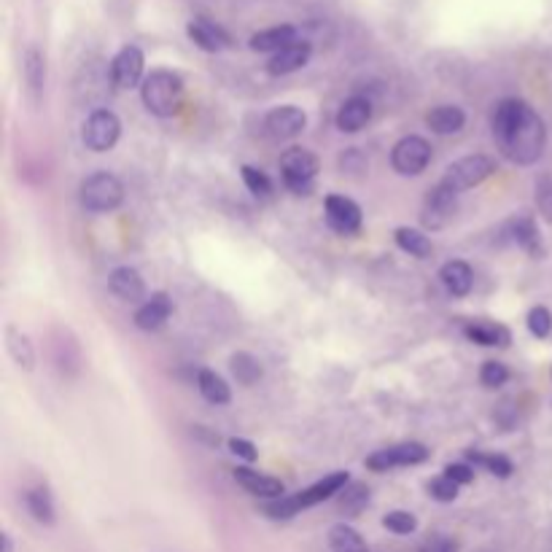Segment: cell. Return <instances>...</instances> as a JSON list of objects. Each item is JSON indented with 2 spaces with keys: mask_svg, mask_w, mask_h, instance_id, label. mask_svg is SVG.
I'll return each mask as SVG.
<instances>
[{
  "mask_svg": "<svg viewBox=\"0 0 552 552\" xmlns=\"http://www.w3.org/2000/svg\"><path fill=\"white\" fill-rule=\"evenodd\" d=\"M232 477H235V482L243 488V491H248L251 496H256V499H269V501H275V499H284L286 496V486L278 479V477H269V474H261V471H256V469H251V466H237L235 471H232Z\"/></svg>",
  "mask_w": 552,
  "mask_h": 552,
  "instance_id": "5bb4252c",
  "label": "cell"
},
{
  "mask_svg": "<svg viewBox=\"0 0 552 552\" xmlns=\"http://www.w3.org/2000/svg\"><path fill=\"white\" fill-rule=\"evenodd\" d=\"M108 289L121 299V302H146V284L141 278V272L132 269V267H116L111 275H108Z\"/></svg>",
  "mask_w": 552,
  "mask_h": 552,
  "instance_id": "2e32d148",
  "label": "cell"
},
{
  "mask_svg": "<svg viewBox=\"0 0 552 552\" xmlns=\"http://www.w3.org/2000/svg\"><path fill=\"white\" fill-rule=\"evenodd\" d=\"M144 71H146V57L137 46H121L119 54L111 62V82L119 89H135L144 87Z\"/></svg>",
  "mask_w": 552,
  "mask_h": 552,
  "instance_id": "8fae6325",
  "label": "cell"
},
{
  "mask_svg": "<svg viewBox=\"0 0 552 552\" xmlns=\"http://www.w3.org/2000/svg\"><path fill=\"white\" fill-rule=\"evenodd\" d=\"M310 54H313V46L307 41H297L286 49H281L278 54H272L269 62H267V74L269 76H289L299 67H305L310 62Z\"/></svg>",
  "mask_w": 552,
  "mask_h": 552,
  "instance_id": "ac0fdd59",
  "label": "cell"
},
{
  "mask_svg": "<svg viewBox=\"0 0 552 552\" xmlns=\"http://www.w3.org/2000/svg\"><path fill=\"white\" fill-rule=\"evenodd\" d=\"M455 211H458V194H453L450 189H445L442 183H437V186L426 194V199H424L421 222H424L426 229L437 232V229L447 227V224L453 222Z\"/></svg>",
  "mask_w": 552,
  "mask_h": 552,
  "instance_id": "4fadbf2b",
  "label": "cell"
},
{
  "mask_svg": "<svg viewBox=\"0 0 552 552\" xmlns=\"http://www.w3.org/2000/svg\"><path fill=\"white\" fill-rule=\"evenodd\" d=\"M494 170H496V162L488 154H469V157H461L453 165H447L439 183L445 189H450L453 194H463V191L479 186L486 178H491Z\"/></svg>",
  "mask_w": 552,
  "mask_h": 552,
  "instance_id": "5b68a950",
  "label": "cell"
},
{
  "mask_svg": "<svg viewBox=\"0 0 552 552\" xmlns=\"http://www.w3.org/2000/svg\"><path fill=\"white\" fill-rule=\"evenodd\" d=\"M0 539H4V552H14V539H12V533H4Z\"/></svg>",
  "mask_w": 552,
  "mask_h": 552,
  "instance_id": "7bdbcfd3",
  "label": "cell"
},
{
  "mask_svg": "<svg viewBox=\"0 0 552 552\" xmlns=\"http://www.w3.org/2000/svg\"><path fill=\"white\" fill-rule=\"evenodd\" d=\"M431 450L421 442H401V445H391L385 450H377L367 458V469L372 471H391L399 466H416L429 461Z\"/></svg>",
  "mask_w": 552,
  "mask_h": 552,
  "instance_id": "30bf717a",
  "label": "cell"
},
{
  "mask_svg": "<svg viewBox=\"0 0 552 552\" xmlns=\"http://www.w3.org/2000/svg\"><path fill=\"white\" fill-rule=\"evenodd\" d=\"M6 351L14 359V364L25 372L35 369V348L25 331H19L17 326H6Z\"/></svg>",
  "mask_w": 552,
  "mask_h": 552,
  "instance_id": "d4e9b609",
  "label": "cell"
},
{
  "mask_svg": "<svg viewBox=\"0 0 552 552\" xmlns=\"http://www.w3.org/2000/svg\"><path fill=\"white\" fill-rule=\"evenodd\" d=\"M79 202L89 214H111L124 202V183L113 173H92L79 186Z\"/></svg>",
  "mask_w": 552,
  "mask_h": 552,
  "instance_id": "277c9868",
  "label": "cell"
},
{
  "mask_svg": "<svg viewBox=\"0 0 552 552\" xmlns=\"http://www.w3.org/2000/svg\"><path fill=\"white\" fill-rule=\"evenodd\" d=\"M121 137V121L113 111L108 108H95L87 121H84V129H82V141L89 152H97V154H105L111 152Z\"/></svg>",
  "mask_w": 552,
  "mask_h": 552,
  "instance_id": "52a82bcc",
  "label": "cell"
},
{
  "mask_svg": "<svg viewBox=\"0 0 552 552\" xmlns=\"http://www.w3.org/2000/svg\"><path fill=\"white\" fill-rule=\"evenodd\" d=\"M25 84L33 105H38L46 89V57L38 46H30L25 51Z\"/></svg>",
  "mask_w": 552,
  "mask_h": 552,
  "instance_id": "603a6c76",
  "label": "cell"
},
{
  "mask_svg": "<svg viewBox=\"0 0 552 552\" xmlns=\"http://www.w3.org/2000/svg\"><path fill=\"white\" fill-rule=\"evenodd\" d=\"M369 119H372V103L359 95L348 97L337 111V127L339 132H348V135L362 132L369 124Z\"/></svg>",
  "mask_w": 552,
  "mask_h": 552,
  "instance_id": "ffe728a7",
  "label": "cell"
},
{
  "mask_svg": "<svg viewBox=\"0 0 552 552\" xmlns=\"http://www.w3.org/2000/svg\"><path fill=\"white\" fill-rule=\"evenodd\" d=\"M307 127V113L297 105H278L264 116V135L275 144L294 141Z\"/></svg>",
  "mask_w": 552,
  "mask_h": 552,
  "instance_id": "9c48e42d",
  "label": "cell"
},
{
  "mask_svg": "<svg viewBox=\"0 0 552 552\" xmlns=\"http://www.w3.org/2000/svg\"><path fill=\"white\" fill-rule=\"evenodd\" d=\"M321 170V162L313 152L307 149H286L284 157H281V175H284V183L289 191L294 194H302L307 197L313 191V183H315V175Z\"/></svg>",
  "mask_w": 552,
  "mask_h": 552,
  "instance_id": "8992f818",
  "label": "cell"
},
{
  "mask_svg": "<svg viewBox=\"0 0 552 552\" xmlns=\"http://www.w3.org/2000/svg\"><path fill=\"white\" fill-rule=\"evenodd\" d=\"M396 245L404 253L416 256V259H429L434 253V245H431L429 235L421 232V229H412V227H399L396 229Z\"/></svg>",
  "mask_w": 552,
  "mask_h": 552,
  "instance_id": "4dcf8cb0",
  "label": "cell"
},
{
  "mask_svg": "<svg viewBox=\"0 0 552 552\" xmlns=\"http://www.w3.org/2000/svg\"><path fill=\"white\" fill-rule=\"evenodd\" d=\"M227 445H229L232 455H237V458H243V461H248V463H253V461L259 458V450H256V445H253V442H248V439L232 437Z\"/></svg>",
  "mask_w": 552,
  "mask_h": 552,
  "instance_id": "ab89813d",
  "label": "cell"
},
{
  "mask_svg": "<svg viewBox=\"0 0 552 552\" xmlns=\"http://www.w3.org/2000/svg\"><path fill=\"white\" fill-rule=\"evenodd\" d=\"M445 474L453 482H458V486H469V482H474V466L471 463H447Z\"/></svg>",
  "mask_w": 552,
  "mask_h": 552,
  "instance_id": "60d3db41",
  "label": "cell"
},
{
  "mask_svg": "<svg viewBox=\"0 0 552 552\" xmlns=\"http://www.w3.org/2000/svg\"><path fill=\"white\" fill-rule=\"evenodd\" d=\"M383 525L396 536H409V533H416V528H418V517L412 512H407V509H393L383 517Z\"/></svg>",
  "mask_w": 552,
  "mask_h": 552,
  "instance_id": "e575fe53",
  "label": "cell"
},
{
  "mask_svg": "<svg viewBox=\"0 0 552 552\" xmlns=\"http://www.w3.org/2000/svg\"><path fill=\"white\" fill-rule=\"evenodd\" d=\"M323 216L326 224L337 232V235H356L362 229V208L345 194H329L323 202Z\"/></svg>",
  "mask_w": 552,
  "mask_h": 552,
  "instance_id": "7c38bea8",
  "label": "cell"
},
{
  "mask_svg": "<svg viewBox=\"0 0 552 552\" xmlns=\"http://www.w3.org/2000/svg\"><path fill=\"white\" fill-rule=\"evenodd\" d=\"M507 380H509L507 364H501V362H486V364H482V369H479V383L486 385V388L496 391V388H501Z\"/></svg>",
  "mask_w": 552,
  "mask_h": 552,
  "instance_id": "74e56055",
  "label": "cell"
},
{
  "mask_svg": "<svg viewBox=\"0 0 552 552\" xmlns=\"http://www.w3.org/2000/svg\"><path fill=\"white\" fill-rule=\"evenodd\" d=\"M348 482H351V474H348V471H331V474H326L323 479L313 482L310 488H305V491H299V494H294V496H284V499L269 501V504L264 507V512H267V517H272V520H289V517L299 515L302 509H310V507H315V504H323V501L339 496L342 488L348 486Z\"/></svg>",
  "mask_w": 552,
  "mask_h": 552,
  "instance_id": "7a4b0ae2",
  "label": "cell"
},
{
  "mask_svg": "<svg viewBox=\"0 0 552 552\" xmlns=\"http://www.w3.org/2000/svg\"><path fill=\"white\" fill-rule=\"evenodd\" d=\"M466 461L471 463V466H479V469H486V471H491L494 477H501V479H507V477H512V471H515V463L507 458V455H499V453H482V450H466Z\"/></svg>",
  "mask_w": 552,
  "mask_h": 552,
  "instance_id": "1f68e13d",
  "label": "cell"
},
{
  "mask_svg": "<svg viewBox=\"0 0 552 552\" xmlns=\"http://www.w3.org/2000/svg\"><path fill=\"white\" fill-rule=\"evenodd\" d=\"M329 547L331 552H369L364 536L348 523H337L329 528Z\"/></svg>",
  "mask_w": 552,
  "mask_h": 552,
  "instance_id": "f546056e",
  "label": "cell"
},
{
  "mask_svg": "<svg viewBox=\"0 0 552 552\" xmlns=\"http://www.w3.org/2000/svg\"><path fill=\"white\" fill-rule=\"evenodd\" d=\"M463 337L469 342H477V345H486V348H509L512 342V334L507 326L501 323H494V321H471L463 326Z\"/></svg>",
  "mask_w": 552,
  "mask_h": 552,
  "instance_id": "44dd1931",
  "label": "cell"
},
{
  "mask_svg": "<svg viewBox=\"0 0 552 552\" xmlns=\"http://www.w3.org/2000/svg\"><path fill=\"white\" fill-rule=\"evenodd\" d=\"M144 105L159 119H170L183 105V79L173 71H154L141 87Z\"/></svg>",
  "mask_w": 552,
  "mask_h": 552,
  "instance_id": "3957f363",
  "label": "cell"
},
{
  "mask_svg": "<svg viewBox=\"0 0 552 552\" xmlns=\"http://www.w3.org/2000/svg\"><path fill=\"white\" fill-rule=\"evenodd\" d=\"M421 552H458V544H455L453 539H447V536L437 533V536H431V539H426V541H424Z\"/></svg>",
  "mask_w": 552,
  "mask_h": 552,
  "instance_id": "b9f144b4",
  "label": "cell"
},
{
  "mask_svg": "<svg viewBox=\"0 0 552 552\" xmlns=\"http://www.w3.org/2000/svg\"><path fill=\"white\" fill-rule=\"evenodd\" d=\"M525 326H528V331L536 339H547L552 334V313H549V307H544V305L531 307L528 315H525Z\"/></svg>",
  "mask_w": 552,
  "mask_h": 552,
  "instance_id": "836d02e7",
  "label": "cell"
},
{
  "mask_svg": "<svg viewBox=\"0 0 552 552\" xmlns=\"http://www.w3.org/2000/svg\"><path fill=\"white\" fill-rule=\"evenodd\" d=\"M186 33H189V38H191L194 46H199L202 51H208V54H219V51H224V49L232 46V38L227 35V30L219 27L211 19H205V17L191 19L189 27H186Z\"/></svg>",
  "mask_w": 552,
  "mask_h": 552,
  "instance_id": "9a60e30c",
  "label": "cell"
},
{
  "mask_svg": "<svg viewBox=\"0 0 552 552\" xmlns=\"http://www.w3.org/2000/svg\"><path fill=\"white\" fill-rule=\"evenodd\" d=\"M170 315H173V299H170V294L157 292L141 307H137L135 326L144 329V331H159L170 321Z\"/></svg>",
  "mask_w": 552,
  "mask_h": 552,
  "instance_id": "e0dca14e",
  "label": "cell"
},
{
  "mask_svg": "<svg viewBox=\"0 0 552 552\" xmlns=\"http://www.w3.org/2000/svg\"><path fill=\"white\" fill-rule=\"evenodd\" d=\"M536 208L547 224H552V175H541L536 181Z\"/></svg>",
  "mask_w": 552,
  "mask_h": 552,
  "instance_id": "f35d334b",
  "label": "cell"
},
{
  "mask_svg": "<svg viewBox=\"0 0 552 552\" xmlns=\"http://www.w3.org/2000/svg\"><path fill=\"white\" fill-rule=\"evenodd\" d=\"M229 369H232V375H235V380H237L240 385H253V383H259L261 375H264L261 362H259L256 356L245 354V351H240V354H235V356L229 359Z\"/></svg>",
  "mask_w": 552,
  "mask_h": 552,
  "instance_id": "d6a6232c",
  "label": "cell"
},
{
  "mask_svg": "<svg viewBox=\"0 0 552 552\" xmlns=\"http://www.w3.org/2000/svg\"><path fill=\"white\" fill-rule=\"evenodd\" d=\"M426 124L437 135H455L466 124V113L458 105H437L426 113Z\"/></svg>",
  "mask_w": 552,
  "mask_h": 552,
  "instance_id": "484cf974",
  "label": "cell"
},
{
  "mask_svg": "<svg viewBox=\"0 0 552 552\" xmlns=\"http://www.w3.org/2000/svg\"><path fill=\"white\" fill-rule=\"evenodd\" d=\"M509 235H512V243L517 248H523L531 259H544L547 256V245H544V237H541L539 224H536L533 216H517L509 224Z\"/></svg>",
  "mask_w": 552,
  "mask_h": 552,
  "instance_id": "d6986e66",
  "label": "cell"
},
{
  "mask_svg": "<svg viewBox=\"0 0 552 552\" xmlns=\"http://www.w3.org/2000/svg\"><path fill=\"white\" fill-rule=\"evenodd\" d=\"M197 388H199L205 401H211L216 407H224V404L232 401V391H229L227 380L222 375H216L214 369H199L197 372Z\"/></svg>",
  "mask_w": 552,
  "mask_h": 552,
  "instance_id": "83f0119b",
  "label": "cell"
},
{
  "mask_svg": "<svg viewBox=\"0 0 552 552\" xmlns=\"http://www.w3.org/2000/svg\"><path fill=\"white\" fill-rule=\"evenodd\" d=\"M431 162V144L421 135H407L401 141L393 146L391 152V165L399 175L404 178H412V175H421Z\"/></svg>",
  "mask_w": 552,
  "mask_h": 552,
  "instance_id": "ba28073f",
  "label": "cell"
},
{
  "mask_svg": "<svg viewBox=\"0 0 552 552\" xmlns=\"http://www.w3.org/2000/svg\"><path fill=\"white\" fill-rule=\"evenodd\" d=\"M25 507L33 515L35 523L41 525H54L57 523V509H54V499L51 491L46 486H35L25 494Z\"/></svg>",
  "mask_w": 552,
  "mask_h": 552,
  "instance_id": "4316f807",
  "label": "cell"
},
{
  "mask_svg": "<svg viewBox=\"0 0 552 552\" xmlns=\"http://www.w3.org/2000/svg\"><path fill=\"white\" fill-rule=\"evenodd\" d=\"M369 499H372V491L364 486V482H348V486L342 488V494L337 496V507L342 515L356 517L369 507Z\"/></svg>",
  "mask_w": 552,
  "mask_h": 552,
  "instance_id": "f1b7e54d",
  "label": "cell"
},
{
  "mask_svg": "<svg viewBox=\"0 0 552 552\" xmlns=\"http://www.w3.org/2000/svg\"><path fill=\"white\" fill-rule=\"evenodd\" d=\"M458 488H461L458 482H453L447 474H439L429 482V496L439 504H450L458 499Z\"/></svg>",
  "mask_w": 552,
  "mask_h": 552,
  "instance_id": "8d00e7d4",
  "label": "cell"
},
{
  "mask_svg": "<svg viewBox=\"0 0 552 552\" xmlns=\"http://www.w3.org/2000/svg\"><path fill=\"white\" fill-rule=\"evenodd\" d=\"M494 137L499 152L520 167H528L541 159L547 146V127L541 116L525 103L507 97L494 111Z\"/></svg>",
  "mask_w": 552,
  "mask_h": 552,
  "instance_id": "6da1fadb",
  "label": "cell"
},
{
  "mask_svg": "<svg viewBox=\"0 0 552 552\" xmlns=\"http://www.w3.org/2000/svg\"><path fill=\"white\" fill-rule=\"evenodd\" d=\"M297 27L294 25H278V27H267V30H259L251 35L248 46L253 51H269V54H278L281 49L297 43Z\"/></svg>",
  "mask_w": 552,
  "mask_h": 552,
  "instance_id": "7402d4cb",
  "label": "cell"
},
{
  "mask_svg": "<svg viewBox=\"0 0 552 552\" xmlns=\"http://www.w3.org/2000/svg\"><path fill=\"white\" fill-rule=\"evenodd\" d=\"M439 281H442V286L447 289V294L450 297H466L469 292H471V286H474V272H471V267L466 264V261H461V259H453V261H447V264H442V269H439Z\"/></svg>",
  "mask_w": 552,
  "mask_h": 552,
  "instance_id": "cb8c5ba5",
  "label": "cell"
},
{
  "mask_svg": "<svg viewBox=\"0 0 552 552\" xmlns=\"http://www.w3.org/2000/svg\"><path fill=\"white\" fill-rule=\"evenodd\" d=\"M240 175H243V183L248 186L251 194L267 197V194L272 191V181H269V175H267L264 170H259V167H253V165H243V167H240Z\"/></svg>",
  "mask_w": 552,
  "mask_h": 552,
  "instance_id": "d590c367",
  "label": "cell"
}]
</instances>
